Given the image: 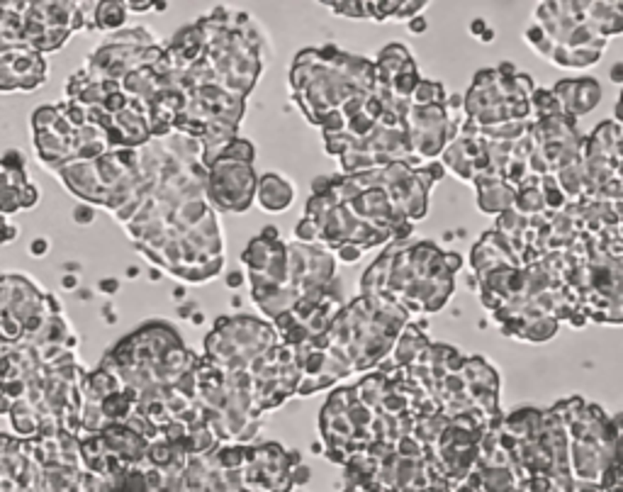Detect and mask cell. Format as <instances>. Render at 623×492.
I'll return each instance as SVG.
<instances>
[{
    "label": "cell",
    "instance_id": "52a82bcc",
    "mask_svg": "<svg viewBox=\"0 0 623 492\" xmlns=\"http://www.w3.org/2000/svg\"><path fill=\"white\" fill-rule=\"evenodd\" d=\"M329 10H336V15H346V18H368L366 3H327Z\"/></svg>",
    "mask_w": 623,
    "mask_h": 492
},
{
    "label": "cell",
    "instance_id": "5b68a950",
    "mask_svg": "<svg viewBox=\"0 0 623 492\" xmlns=\"http://www.w3.org/2000/svg\"><path fill=\"white\" fill-rule=\"evenodd\" d=\"M256 200L258 205H261V210L270 212V215H278V212H285L292 205V200H295V185L285 176L266 173L263 178H258Z\"/></svg>",
    "mask_w": 623,
    "mask_h": 492
},
{
    "label": "cell",
    "instance_id": "5bb4252c",
    "mask_svg": "<svg viewBox=\"0 0 623 492\" xmlns=\"http://www.w3.org/2000/svg\"><path fill=\"white\" fill-rule=\"evenodd\" d=\"M479 40H482V42H492V40H494V32H492V30H487L482 37H479Z\"/></svg>",
    "mask_w": 623,
    "mask_h": 492
},
{
    "label": "cell",
    "instance_id": "7a4b0ae2",
    "mask_svg": "<svg viewBox=\"0 0 623 492\" xmlns=\"http://www.w3.org/2000/svg\"><path fill=\"white\" fill-rule=\"evenodd\" d=\"M278 344L275 327L258 317H219L205 339V358L227 373H244Z\"/></svg>",
    "mask_w": 623,
    "mask_h": 492
},
{
    "label": "cell",
    "instance_id": "3957f363",
    "mask_svg": "<svg viewBox=\"0 0 623 492\" xmlns=\"http://www.w3.org/2000/svg\"><path fill=\"white\" fill-rule=\"evenodd\" d=\"M253 387V412L261 417L263 412H273L292 395L300 392L302 368L297 363L295 351L283 344L273 346L266 356H261L249 370Z\"/></svg>",
    "mask_w": 623,
    "mask_h": 492
},
{
    "label": "cell",
    "instance_id": "8992f818",
    "mask_svg": "<svg viewBox=\"0 0 623 492\" xmlns=\"http://www.w3.org/2000/svg\"><path fill=\"white\" fill-rule=\"evenodd\" d=\"M127 3H115V0H107V3H95L93 8V30L100 32H120L124 30V20H127Z\"/></svg>",
    "mask_w": 623,
    "mask_h": 492
},
{
    "label": "cell",
    "instance_id": "30bf717a",
    "mask_svg": "<svg viewBox=\"0 0 623 492\" xmlns=\"http://www.w3.org/2000/svg\"><path fill=\"white\" fill-rule=\"evenodd\" d=\"M409 30L414 32V35H421V32L426 30V20H424V18H414V20H409Z\"/></svg>",
    "mask_w": 623,
    "mask_h": 492
},
{
    "label": "cell",
    "instance_id": "ba28073f",
    "mask_svg": "<svg viewBox=\"0 0 623 492\" xmlns=\"http://www.w3.org/2000/svg\"><path fill=\"white\" fill-rule=\"evenodd\" d=\"M13 239H18V227H15V224H8L5 215H0V244L13 242Z\"/></svg>",
    "mask_w": 623,
    "mask_h": 492
},
{
    "label": "cell",
    "instance_id": "7c38bea8",
    "mask_svg": "<svg viewBox=\"0 0 623 492\" xmlns=\"http://www.w3.org/2000/svg\"><path fill=\"white\" fill-rule=\"evenodd\" d=\"M156 3H127V10H151Z\"/></svg>",
    "mask_w": 623,
    "mask_h": 492
},
{
    "label": "cell",
    "instance_id": "4fadbf2b",
    "mask_svg": "<svg viewBox=\"0 0 623 492\" xmlns=\"http://www.w3.org/2000/svg\"><path fill=\"white\" fill-rule=\"evenodd\" d=\"M484 32H487V27H484L482 20H475V23H472V35H475V37H482Z\"/></svg>",
    "mask_w": 623,
    "mask_h": 492
},
{
    "label": "cell",
    "instance_id": "8fae6325",
    "mask_svg": "<svg viewBox=\"0 0 623 492\" xmlns=\"http://www.w3.org/2000/svg\"><path fill=\"white\" fill-rule=\"evenodd\" d=\"M611 81H614V83H623V64H614V69H611Z\"/></svg>",
    "mask_w": 623,
    "mask_h": 492
},
{
    "label": "cell",
    "instance_id": "277c9868",
    "mask_svg": "<svg viewBox=\"0 0 623 492\" xmlns=\"http://www.w3.org/2000/svg\"><path fill=\"white\" fill-rule=\"evenodd\" d=\"M258 178L253 163L219 156L205 173V198L212 210L246 212L256 198Z\"/></svg>",
    "mask_w": 623,
    "mask_h": 492
},
{
    "label": "cell",
    "instance_id": "6da1fadb",
    "mask_svg": "<svg viewBox=\"0 0 623 492\" xmlns=\"http://www.w3.org/2000/svg\"><path fill=\"white\" fill-rule=\"evenodd\" d=\"M378 74L368 59L336 47L302 49L290 71L292 100L324 136L341 134L373 95Z\"/></svg>",
    "mask_w": 623,
    "mask_h": 492
},
{
    "label": "cell",
    "instance_id": "9c48e42d",
    "mask_svg": "<svg viewBox=\"0 0 623 492\" xmlns=\"http://www.w3.org/2000/svg\"><path fill=\"white\" fill-rule=\"evenodd\" d=\"M361 254H363V249L361 246H354V244H346V246H341L339 249V256H341V261H358L361 259Z\"/></svg>",
    "mask_w": 623,
    "mask_h": 492
}]
</instances>
